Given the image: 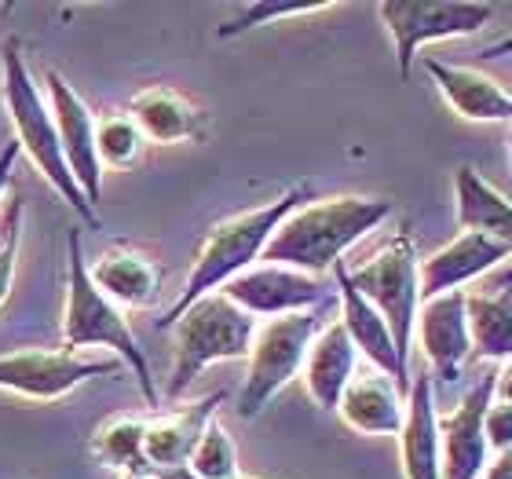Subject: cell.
<instances>
[{
  "instance_id": "obj_27",
  "label": "cell",
  "mask_w": 512,
  "mask_h": 479,
  "mask_svg": "<svg viewBox=\"0 0 512 479\" xmlns=\"http://www.w3.org/2000/svg\"><path fill=\"white\" fill-rule=\"evenodd\" d=\"M96 154L99 165L110 169H132L143 154V136L128 114H107L96 118Z\"/></svg>"
},
{
  "instance_id": "obj_3",
  "label": "cell",
  "mask_w": 512,
  "mask_h": 479,
  "mask_svg": "<svg viewBox=\"0 0 512 479\" xmlns=\"http://www.w3.org/2000/svg\"><path fill=\"white\" fill-rule=\"evenodd\" d=\"M110 348L118 355L121 366L139 377V392L147 399V406H158V384L150 373V362L139 348L136 333L128 330L125 315L118 304H110L96 289V282L88 278L85 264V245H81V231L66 235V308H63V352H81V348Z\"/></svg>"
},
{
  "instance_id": "obj_31",
  "label": "cell",
  "mask_w": 512,
  "mask_h": 479,
  "mask_svg": "<svg viewBox=\"0 0 512 479\" xmlns=\"http://www.w3.org/2000/svg\"><path fill=\"white\" fill-rule=\"evenodd\" d=\"M494 399L512 403V359L502 362V366H494Z\"/></svg>"
},
{
  "instance_id": "obj_15",
  "label": "cell",
  "mask_w": 512,
  "mask_h": 479,
  "mask_svg": "<svg viewBox=\"0 0 512 479\" xmlns=\"http://www.w3.org/2000/svg\"><path fill=\"white\" fill-rule=\"evenodd\" d=\"M509 256V249L498 245L494 238L476 235V231H461L450 245L436 249L428 260H421V300L454 293V289L472 282V278L487 275L491 267L505 264Z\"/></svg>"
},
{
  "instance_id": "obj_4",
  "label": "cell",
  "mask_w": 512,
  "mask_h": 479,
  "mask_svg": "<svg viewBox=\"0 0 512 479\" xmlns=\"http://www.w3.org/2000/svg\"><path fill=\"white\" fill-rule=\"evenodd\" d=\"M4 107H8L11 125H15V132H19L15 143L22 147V154L37 165V172H41L44 180L52 183L55 194H63V202L85 220L88 231H103L99 213L88 205V198L74 183L70 169H66L52 110H48V103H44L41 88L33 85V77H30V70H26V59H22L15 37L4 44Z\"/></svg>"
},
{
  "instance_id": "obj_16",
  "label": "cell",
  "mask_w": 512,
  "mask_h": 479,
  "mask_svg": "<svg viewBox=\"0 0 512 479\" xmlns=\"http://www.w3.org/2000/svg\"><path fill=\"white\" fill-rule=\"evenodd\" d=\"M399 458L406 479H443V450H439V414L432 377L417 373L406 392V414L399 428Z\"/></svg>"
},
{
  "instance_id": "obj_17",
  "label": "cell",
  "mask_w": 512,
  "mask_h": 479,
  "mask_svg": "<svg viewBox=\"0 0 512 479\" xmlns=\"http://www.w3.org/2000/svg\"><path fill=\"white\" fill-rule=\"evenodd\" d=\"M220 403H224V392H213L205 395V399H198V403L183 406V410H172V414H161L154 421H147L143 454H147L150 472L187 469V461H191L194 447H198L202 432L209 428V421L216 417Z\"/></svg>"
},
{
  "instance_id": "obj_14",
  "label": "cell",
  "mask_w": 512,
  "mask_h": 479,
  "mask_svg": "<svg viewBox=\"0 0 512 479\" xmlns=\"http://www.w3.org/2000/svg\"><path fill=\"white\" fill-rule=\"evenodd\" d=\"M333 278H337L341 322H344V330H348V337H352L355 352H363L366 359L377 366V373L392 377L403 392H410V370H406L403 359H399V352H395L392 330H388V322L377 315L374 304H370V300H366L363 293L348 282V267H344V260L333 267Z\"/></svg>"
},
{
  "instance_id": "obj_2",
  "label": "cell",
  "mask_w": 512,
  "mask_h": 479,
  "mask_svg": "<svg viewBox=\"0 0 512 479\" xmlns=\"http://www.w3.org/2000/svg\"><path fill=\"white\" fill-rule=\"evenodd\" d=\"M308 202H311V187L308 183H297V187H289L286 194H278L275 202L256 205L249 213H235V216H227V220H220V224L205 235V242L198 245L180 297H176V304L158 319V330H172L176 319L191 308L194 300L209 297V293H220L231 278L249 271V267L264 256L267 242L275 238L278 224Z\"/></svg>"
},
{
  "instance_id": "obj_13",
  "label": "cell",
  "mask_w": 512,
  "mask_h": 479,
  "mask_svg": "<svg viewBox=\"0 0 512 479\" xmlns=\"http://www.w3.org/2000/svg\"><path fill=\"white\" fill-rule=\"evenodd\" d=\"M417 337H421V352H425L428 366L443 384H454L461 377V366L472 359V341H469V319H465V293H443V297L421 300L417 308Z\"/></svg>"
},
{
  "instance_id": "obj_28",
  "label": "cell",
  "mask_w": 512,
  "mask_h": 479,
  "mask_svg": "<svg viewBox=\"0 0 512 479\" xmlns=\"http://www.w3.org/2000/svg\"><path fill=\"white\" fill-rule=\"evenodd\" d=\"M333 8V4H289V0H253V4H242L235 11V19H227L216 26V37L220 41H231V37H242V33L256 30V26H267L275 19H300V15H319V11Z\"/></svg>"
},
{
  "instance_id": "obj_36",
  "label": "cell",
  "mask_w": 512,
  "mask_h": 479,
  "mask_svg": "<svg viewBox=\"0 0 512 479\" xmlns=\"http://www.w3.org/2000/svg\"><path fill=\"white\" fill-rule=\"evenodd\" d=\"M121 479H147V476H121Z\"/></svg>"
},
{
  "instance_id": "obj_24",
  "label": "cell",
  "mask_w": 512,
  "mask_h": 479,
  "mask_svg": "<svg viewBox=\"0 0 512 479\" xmlns=\"http://www.w3.org/2000/svg\"><path fill=\"white\" fill-rule=\"evenodd\" d=\"M465 319H469L472 355L487 362L512 359V293H465Z\"/></svg>"
},
{
  "instance_id": "obj_9",
  "label": "cell",
  "mask_w": 512,
  "mask_h": 479,
  "mask_svg": "<svg viewBox=\"0 0 512 479\" xmlns=\"http://www.w3.org/2000/svg\"><path fill=\"white\" fill-rule=\"evenodd\" d=\"M118 377L121 359H85L74 352H44V348H22V352L0 355V388L15 392L33 403H55L96 377Z\"/></svg>"
},
{
  "instance_id": "obj_1",
  "label": "cell",
  "mask_w": 512,
  "mask_h": 479,
  "mask_svg": "<svg viewBox=\"0 0 512 479\" xmlns=\"http://www.w3.org/2000/svg\"><path fill=\"white\" fill-rule=\"evenodd\" d=\"M392 216L388 198H366V194H333V198H311L278 224L275 238L264 249V264H282L304 275L322 278L333 271L341 256L359 238L384 224Z\"/></svg>"
},
{
  "instance_id": "obj_21",
  "label": "cell",
  "mask_w": 512,
  "mask_h": 479,
  "mask_svg": "<svg viewBox=\"0 0 512 479\" xmlns=\"http://www.w3.org/2000/svg\"><path fill=\"white\" fill-rule=\"evenodd\" d=\"M128 118L139 128L143 143H158V147L194 143L205 132L202 110L194 107L187 96H180L176 88H161V85L136 92L132 103H128Z\"/></svg>"
},
{
  "instance_id": "obj_37",
  "label": "cell",
  "mask_w": 512,
  "mask_h": 479,
  "mask_svg": "<svg viewBox=\"0 0 512 479\" xmlns=\"http://www.w3.org/2000/svg\"><path fill=\"white\" fill-rule=\"evenodd\" d=\"M509 154H512V128H509Z\"/></svg>"
},
{
  "instance_id": "obj_6",
  "label": "cell",
  "mask_w": 512,
  "mask_h": 479,
  "mask_svg": "<svg viewBox=\"0 0 512 479\" xmlns=\"http://www.w3.org/2000/svg\"><path fill=\"white\" fill-rule=\"evenodd\" d=\"M333 311V300H326L322 308L300 311V315H282V319H267L264 326H256V337L249 344V370L238 392V417L253 421L293 377H300L308 348L315 341V333L326 326V315Z\"/></svg>"
},
{
  "instance_id": "obj_18",
  "label": "cell",
  "mask_w": 512,
  "mask_h": 479,
  "mask_svg": "<svg viewBox=\"0 0 512 479\" xmlns=\"http://www.w3.org/2000/svg\"><path fill=\"white\" fill-rule=\"evenodd\" d=\"M425 70L454 107V114H461L465 121H512V88L494 81L491 74H483L476 66L439 63V59H425Z\"/></svg>"
},
{
  "instance_id": "obj_20",
  "label": "cell",
  "mask_w": 512,
  "mask_h": 479,
  "mask_svg": "<svg viewBox=\"0 0 512 479\" xmlns=\"http://www.w3.org/2000/svg\"><path fill=\"white\" fill-rule=\"evenodd\" d=\"M403 388L384 373H359L344 388L337 414L359 436H399L406 414Z\"/></svg>"
},
{
  "instance_id": "obj_23",
  "label": "cell",
  "mask_w": 512,
  "mask_h": 479,
  "mask_svg": "<svg viewBox=\"0 0 512 479\" xmlns=\"http://www.w3.org/2000/svg\"><path fill=\"white\" fill-rule=\"evenodd\" d=\"M454 202H458L461 231L494 238L512 253V202L502 191H494L472 165H461L454 172Z\"/></svg>"
},
{
  "instance_id": "obj_26",
  "label": "cell",
  "mask_w": 512,
  "mask_h": 479,
  "mask_svg": "<svg viewBox=\"0 0 512 479\" xmlns=\"http://www.w3.org/2000/svg\"><path fill=\"white\" fill-rule=\"evenodd\" d=\"M187 472H191L194 479H231V476H238V447L216 417L209 421V428L202 432V439H198V447H194L191 461H187Z\"/></svg>"
},
{
  "instance_id": "obj_33",
  "label": "cell",
  "mask_w": 512,
  "mask_h": 479,
  "mask_svg": "<svg viewBox=\"0 0 512 479\" xmlns=\"http://www.w3.org/2000/svg\"><path fill=\"white\" fill-rule=\"evenodd\" d=\"M502 55H512V33L502 41H494L491 48H483V59H502Z\"/></svg>"
},
{
  "instance_id": "obj_22",
  "label": "cell",
  "mask_w": 512,
  "mask_h": 479,
  "mask_svg": "<svg viewBox=\"0 0 512 479\" xmlns=\"http://www.w3.org/2000/svg\"><path fill=\"white\" fill-rule=\"evenodd\" d=\"M88 278L96 282V289L110 304H125V308H150L161 297L165 286V271L158 260H150L139 249L118 245L88 267Z\"/></svg>"
},
{
  "instance_id": "obj_35",
  "label": "cell",
  "mask_w": 512,
  "mask_h": 479,
  "mask_svg": "<svg viewBox=\"0 0 512 479\" xmlns=\"http://www.w3.org/2000/svg\"><path fill=\"white\" fill-rule=\"evenodd\" d=\"M494 289H509V293H512V264L505 267L502 275H498V282H494Z\"/></svg>"
},
{
  "instance_id": "obj_29",
  "label": "cell",
  "mask_w": 512,
  "mask_h": 479,
  "mask_svg": "<svg viewBox=\"0 0 512 479\" xmlns=\"http://www.w3.org/2000/svg\"><path fill=\"white\" fill-rule=\"evenodd\" d=\"M0 227H4V238H0V308L11 293V282H15V267H19V235H22V198L19 194H8V205L0 213Z\"/></svg>"
},
{
  "instance_id": "obj_11",
  "label": "cell",
  "mask_w": 512,
  "mask_h": 479,
  "mask_svg": "<svg viewBox=\"0 0 512 479\" xmlns=\"http://www.w3.org/2000/svg\"><path fill=\"white\" fill-rule=\"evenodd\" d=\"M44 85H48V110H52L55 132H59L66 169L88 198V205L96 209V202L103 198V165H99L96 154V114L88 110V103L77 96L59 70H48Z\"/></svg>"
},
{
  "instance_id": "obj_10",
  "label": "cell",
  "mask_w": 512,
  "mask_h": 479,
  "mask_svg": "<svg viewBox=\"0 0 512 479\" xmlns=\"http://www.w3.org/2000/svg\"><path fill=\"white\" fill-rule=\"evenodd\" d=\"M231 304L253 315V319H282V315H300V311L322 308L326 300H333V293L326 289V282L304 271L282 264H260L242 271L238 278H231L220 289Z\"/></svg>"
},
{
  "instance_id": "obj_34",
  "label": "cell",
  "mask_w": 512,
  "mask_h": 479,
  "mask_svg": "<svg viewBox=\"0 0 512 479\" xmlns=\"http://www.w3.org/2000/svg\"><path fill=\"white\" fill-rule=\"evenodd\" d=\"M150 479H194V476L187 469H161V472H150ZM231 479H253V476H242V472H238V476H231Z\"/></svg>"
},
{
  "instance_id": "obj_25",
  "label": "cell",
  "mask_w": 512,
  "mask_h": 479,
  "mask_svg": "<svg viewBox=\"0 0 512 479\" xmlns=\"http://www.w3.org/2000/svg\"><path fill=\"white\" fill-rule=\"evenodd\" d=\"M143 439H147V421L143 417H114L107 425H99L88 450L96 465L114 469L121 476H147V454H143ZM150 479V476H147Z\"/></svg>"
},
{
  "instance_id": "obj_8",
  "label": "cell",
  "mask_w": 512,
  "mask_h": 479,
  "mask_svg": "<svg viewBox=\"0 0 512 479\" xmlns=\"http://www.w3.org/2000/svg\"><path fill=\"white\" fill-rule=\"evenodd\" d=\"M494 4L487 0H388L377 4L384 30L395 41V63L399 77H410L417 52L432 41H450V37H469L483 30L494 19Z\"/></svg>"
},
{
  "instance_id": "obj_12",
  "label": "cell",
  "mask_w": 512,
  "mask_h": 479,
  "mask_svg": "<svg viewBox=\"0 0 512 479\" xmlns=\"http://www.w3.org/2000/svg\"><path fill=\"white\" fill-rule=\"evenodd\" d=\"M494 403V370L476 377L465 399L450 414L439 417V450H443V479H483L487 472V436L483 414Z\"/></svg>"
},
{
  "instance_id": "obj_30",
  "label": "cell",
  "mask_w": 512,
  "mask_h": 479,
  "mask_svg": "<svg viewBox=\"0 0 512 479\" xmlns=\"http://www.w3.org/2000/svg\"><path fill=\"white\" fill-rule=\"evenodd\" d=\"M483 436H487V447L494 454H502V450L512 447V403L494 399L487 406V414H483Z\"/></svg>"
},
{
  "instance_id": "obj_5",
  "label": "cell",
  "mask_w": 512,
  "mask_h": 479,
  "mask_svg": "<svg viewBox=\"0 0 512 479\" xmlns=\"http://www.w3.org/2000/svg\"><path fill=\"white\" fill-rule=\"evenodd\" d=\"M172 337H176V355H172L165 392H169V399H180L213 362L246 359L249 344L256 337V319L238 304H231L224 293H209V297L194 300L176 319Z\"/></svg>"
},
{
  "instance_id": "obj_32",
  "label": "cell",
  "mask_w": 512,
  "mask_h": 479,
  "mask_svg": "<svg viewBox=\"0 0 512 479\" xmlns=\"http://www.w3.org/2000/svg\"><path fill=\"white\" fill-rule=\"evenodd\" d=\"M483 479H512V447L502 450L498 458L487 465V472H483Z\"/></svg>"
},
{
  "instance_id": "obj_19",
  "label": "cell",
  "mask_w": 512,
  "mask_h": 479,
  "mask_svg": "<svg viewBox=\"0 0 512 479\" xmlns=\"http://www.w3.org/2000/svg\"><path fill=\"white\" fill-rule=\"evenodd\" d=\"M355 352L352 337L344 330L341 319H330L315 333V341L308 348V359H304V384H308V395L315 399L319 410L326 414H337V403H341L344 388L352 384L355 377Z\"/></svg>"
},
{
  "instance_id": "obj_7",
  "label": "cell",
  "mask_w": 512,
  "mask_h": 479,
  "mask_svg": "<svg viewBox=\"0 0 512 479\" xmlns=\"http://www.w3.org/2000/svg\"><path fill=\"white\" fill-rule=\"evenodd\" d=\"M359 293L377 308L388 330H392L395 352L410 366V348H414V326H417V308H421V264H417V245L410 227H399L388 242L377 249L366 264L348 271Z\"/></svg>"
}]
</instances>
